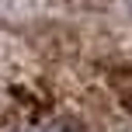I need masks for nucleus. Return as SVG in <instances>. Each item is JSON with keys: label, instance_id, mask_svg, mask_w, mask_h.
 Masks as SVG:
<instances>
[{"label": "nucleus", "instance_id": "f257e3e1", "mask_svg": "<svg viewBox=\"0 0 132 132\" xmlns=\"http://www.w3.org/2000/svg\"><path fill=\"white\" fill-rule=\"evenodd\" d=\"M38 132H90V129H87L77 115H56V118H49Z\"/></svg>", "mask_w": 132, "mask_h": 132}]
</instances>
